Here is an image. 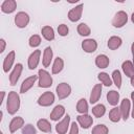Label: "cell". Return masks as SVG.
Masks as SVG:
<instances>
[{
	"label": "cell",
	"mask_w": 134,
	"mask_h": 134,
	"mask_svg": "<svg viewBox=\"0 0 134 134\" xmlns=\"http://www.w3.org/2000/svg\"><path fill=\"white\" fill-rule=\"evenodd\" d=\"M8 114H15L20 108V97L19 94L15 91H10L7 96V104H6Z\"/></svg>",
	"instance_id": "6da1fadb"
},
{
	"label": "cell",
	"mask_w": 134,
	"mask_h": 134,
	"mask_svg": "<svg viewBox=\"0 0 134 134\" xmlns=\"http://www.w3.org/2000/svg\"><path fill=\"white\" fill-rule=\"evenodd\" d=\"M39 77V86L42 88H48L52 85V77L51 75L44 69H40L38 73Z\"/></svg>",
	"instance_id": "7a4b0ae2"
},
{
	"label": "cell",
	"mask_w": 134,
	"mask_h": 134,
	"mask_svg": "<svg viewBox=\"0 0 134 134\" xmlns=\"http://www.w3.org/2000/svg\"><path fill=\"white\" fill-rule=\"evenodd\" d=\"M128 21V16L127 14L124 12V10H120V12H117L112 20V25L114 27H117V28H120L122 27Z\"/></svg>",
	"instance_id": "3957f363"
},
{
	"label": "cell",
	"mask_w": 134,
	"mask_h": 134,
	"mask_svg": "<svg viewBox=\"0 0 134 134\" xmlns=\"http://www.w3.org/2000/svg\"><path fill=\"white\" fill-rule=\"evenodd\" d=\"M55 91H57V95L60 99H64L66 98L67 96L70 95V92H71V87L67 84V83H61L57 86L55 88Z\"/></svg>",
	"instance_id": "277c9868"
},
{
	"label": "cell",
	"mask_w": 134,
	"mask_h": 134,
	"mask_svg": "<svg viewBox=\"0 0 134 134\" xmlns=\"http://www.w3.org/2000/svg\"><path fill=\"white\" fill-rule=\"evenodd\" d=\"M54 102V95L52 92L50 91H46L44 92L38 99V104L42 107H48L50 105H52Z\"/></svg>",
	"instance_id": "5b68a950"
},
{
	"label": "cell",
	"mask_w": 134,
	"mask_h": 134,
	"mask_svg": "<svg viewBox=\"0 0 134 134\" xmlns=\"http://www.w3.org/2000/svg\"><path fill=\"white\" fill-rule=\"evenodd\" d=\"M28 22H29V17L24 12H20V13H18L15 16V24L18 27H20V28L26 27L27 24H28Z\"/></svg>",
	"instance_id": "8992f818"
},
{
	"label": "cell",
	"mask_w": 134,
	"mask_h": 134,
	"mask_svg": "<svg viewBox=\"0 0 134 134\" xmlns=\"http://www.w3.org/2000/svg\"><path fill=\"white\" fill-rule=\"evenodd\" d=\"M83 6H84L83 4H80V5L73 7L72 9L69 10V13H68V18H69V20H70L71 22H76V21H79V20L81 19V17H82V12H83Z\"/></svg>",
	"instance_id": "52a82bcc"
},
{
	"label": "cell",
	"mask_w": 134,
	"mask_h": 134,
	"mask_svg": "<svg viewBox=\"0 0 134 134\" xmlns=\"http://www.w3.org/2000/svg\"><path fill=\"white\" fill-rule=\"evenodd\" d=\"M22 69H23L22 64H20V63L16 64L14 70L12 71V73H10V75H9V82H10V85H12V86H15V85L17 84V82H18V80H19V77H20V75H21Z\"/></svg>",
	"instance_id": "ba28073f"
},
{
	"label": "cell",
	"mask_w": 134,
	"mask_h": 134,
	"mask_svg": "<svg viewBox=\"0 0 134 134\" xmlns=\"http://www.w3.org/2000/svg\"><path fill=\"white\" fill-rule=\"evenodd\" d=\"M37 79H39L37 75H31V76L25 79V80L22 82V84H21L20 92H21V93H25V92H27V91L34 86V84H35V82L37 81Z\"/></svg>",
	"instance_id": "9c48e42d"
},
{
	"label": "cell",
	"mask_w": 134,
	"mask_h": 134,
	"mask_svg": "<svg viewBox=\"0 0 134 134\" xmlns=\"http://www.w3.org/2000/svg\"><path fill=\"white\" fill-rule=\"evenodd\" d=\"M69 122H70V116L69 115H66L59 124H57L55 126V131L59 133V134H65L68 130V127H69Z\"/></svg>",
	"instance_id": "30bf717a"
},
{
	"label": "cell",
	"mask_w": 134,
	"mask_h": 134,
	"mask_svg": "<svg viewBox=\"0 0 134 134\" xmlns=\"http://www.w3.org/2000/svg\"><path fill=\"white\" fill-rule=\"evenodd\" d=\"M40 55H41V50L37 49L35 50L28 58V68L29 69H35L37 68L38 64H39V61H40Z\"/></svg>",
	"instance_id": "8fae6325"
},
{
	"label": "cell",
	"mask_w": 134,
	"mask_h": 134,
	"mask_svg": "<svg viewBox=\"0 0 134 134\" xmlns=\"http://www.w3.org/2000/svg\"><path fill=\"white\" fill-rule=\"evenodd\" d=\"M76 119H77V122L80 124V126L83 128V129H88L90 128V126L92 125L93 122V118L88 115V114H82V115H79L76 116Z\"/></svg>",
	"instance_id": "7c38bea8"
},
{
	"label": "cell",
	"mask_w": 134,
	"mask_h": 134,
	"mask_svg": "<svg viewBox=\"0 0 134 134\" xmlns=\"http://www.w3.org/2000/svg\"><path fill=\"white\" fill-rule=\"evenodd\" d=\"M82 48L86 52H89V53L90 52H94L96 50V48H97V43L93 39H87V40H84L83 41Z\"/></svg>",
	"instance_id": "4fadbf2b"
},
{
	"label": "cell",
	"mask_w": 134,
	"mask_h": 134,
	"mask_svg": "<svg viewBox=\"0 0 134 134\" xmlns=\"http://www.w3.org/2000/svg\"><path fill=\"white\" fill-rule=\"evenodd\" d=\"M17 8V2L15 0H5L1 5V10L5 14H10Z\"/></svg>",
	"instance_id": "5bb4252c"
},
{
	"label": "cell",
	"mask_w": 134,
	"mask_h": 134,
	"mask_svg": "<svg viewBox=\"0 0 134 134\" xmlns=\"http://www.w3.org/2000/svg\"><path fill=\"white\" fill-rule=\"evenodd\" d=\"M100 95H102V84H96L92 88V91L90 93V103L95 104L99 99Z\"/></svg>",
	"instance_id": "9a60e30c"
},
{
	"label": "cell",
	"mask_w": 134,
	"mask_h": 134,
	"mask_svg": "<svg viewBox=\"0 0 134 134\" xmlns=\"http://www.w3.org/2000/svg\"><path fill=\"white\" fill-rule=\"evenodd\" d=\"M24 125V120L22 117L20 116H17V117H14L12 119V121L9 122V132L10 133H15L17 130H19L22 126Z\"/></svg>",
	"instance_id": "2e32d148"
},
{
	"label": "cell",
	"mask_w": 134,
	"mask_h": 134,
	"mask_svg": "<svg viewBox=\"0 0 134 134\" xmlns=\"http://www.w3.org/2000/svg\"><path fill=\"white\" fill-rule=\"evenodd\" d=\"M120 112H121V117L124 120H127L129 117L130 113V100L128 98H124L120 104Z\"/></svg>",
	"instance_id": "e0dca14e"
},
{
	"label": "cell",
	"mask_w": 134,
	"mask_h": 134,
	"mask_svg": "<svg viewBox=\"0 0 134 134\" xmlns=\"http://www.w3.org/2000/svg\"><path fill=\"white\" fill-rule=\"evenodd\" d=\"M15 61V51H10L8 52V54L5 57L4 61H3V70L4 72H8V70L12 68L13 64Z\"/></svg>",
	"instance_id": "ac0fdd59"
},
{
	"label": "cell",
	"mask_w": 134,
	"mask_h": 134,
	"mask_svg": "<svg viewBox=\"0 0 134 134\" xmlns=\"http://www.w3.org/2000/svg\"><path fill=\"white\" fill-rule=\"evenodd\" d=\"M65 113V108L62 105H58L53 108V110L50 113V119L52 120H59Z\"/></svg>",
	"instance_id": "d6986e66"
},
{
	"label": "cell",
	"mask_w": 134,
	"mask_h": 134,
	"mask_svg": "<svg viewBox=\"0 0 134 134\" xmlns=\"http://www.w3.org/2000/svg\"><path fill=\"white\" fill-rule=\"evenodd\" d=\"M52 49L51 47H46L44 52H43V59H42V63H43V66L44 67H48L52 61Z\"/></svg>",
	"instance_id": "ffe728a7"
},
{
	"label": "cell",
	"mask_w": 134,
	"mask_h": 134,
	"mask_svg": "<svg viewBox=\"0 0 134 134\" xmlns=\"http://www.w3.org/2000/svg\"><path fill=\"white\" fill-rule=\"evenodd\" d=\"M109 58L107 57V55H105V54H98L97 57H96V59H95V64H96V66L98 67V68H102V69H104V68H107L108 67V65H109Z\"/></svg>",
	"instance_id": "44dd1931"
},
{
	"label": "cell",
	"mask_w": 134,
	"mask_h": 134,
	"mask_svg": "<svg viewBox=\"0 0 134 134\" xmlns=\"http://www.w3.org/2000/svg\"><path fill=\"white\" fill-rule=\"evenodd\" d=\"M122 70L125 72V74L128 77H132L134 75V65L132 64L131 61H125L122 63Z\"/></svg>",
	"instance_id": "7402d4cb"
},
{
	"label": "cell",
	"mask_w": 134,
	"mask_h": 134,
	"mask_svg": "<svg viewBox=\"0 0 134 134\" xmlns=\"http://www.w3.org/2000/svg\"><path fill=\"white\" fill-rule=\"evenodd\" d=\"M107 100L109 102L110 105L115 106L119 102V93L115 90H111L107 93Z\"/></svg>",
	"instance_id": "603a6c76"
},
{
	"label": "cell",
	"mask_w": 134,
	"mask_h": 134,
	"mask_svg": "<svg viewBox=\"0 0 134 134\" xmlns=\"http://www.w3.org/2000/svg\"><path fill=\"white\" fill-rule=\"evenodd\" d=\"M37 126H38V129L41 130L42 132H45V133L51 132V125L47 119H44V118L39 119L37 122Z\"/></svg>",
	"instance_id": "cb8c5ba5"
},
{
	"label": "cell",
	"mask_w": 134,
	"mask_h": 134,
	"mask_svg": "<svg viewBox=\"0 0 134 134\" xmlns=\"http://www.w3.org/2000/svg\"><path fill=\"white\" fill-rule=\"evenodd\" d=\"M120 117H121V112H120V108H118V107H114L109 112V119L113 122L119 121Z\"/></svg>",
	"instance_id": "d4e9b609"
},
{
	"label": "cell",
	"mask_w": 134,
	"mask_h": 134,
	"mask_svg": "<svg viewBox=\"0 0 134 134\" xmlns=\"http://www.w3.org/2000/svg\"><path fill=\"white\" fill-rule=\"evenodd\" d=\"M42 36L47 40V41H52L54 39V31L53 28L50 26H44L42 27Z\"/></svg>",
	"instance_id": "484cf974"
},
{
	"label": "cell",
	"mask_w": 134,
	"mask_h": 134,
	"mask_svg": "<svg viewBox=\"0 0 134 134\" xmlns=\"http://www.w3.org/2000/svg\"><path fill=\"white\" fill-rule=\"evenodd\" d=\"M121 45V39L119 37H116V36H113L109 39L108 41V47L112 50H115L117 49L119 46Z\"/></svg>",
	"instance_id": "4316f807"
},
{
	"label": "cell",
	"mask_w": 134,
	"mask_h": 134,
	"mask_svg": "<svg viewBox=\"0 0 134 134\" xmlns=\"http://www.w3.org/2000/svg\"><path fill=\"white\" fill-rule=\"evenodd\" d=\"M76 111L82 114H87L88 112V104L85 98H81L76 104Z\"/></svg>",
	"instance_id": "83f0119b"
},
{
	"label": "cell",
	"mask_w": 134,
	"mask_h": 134,
	"mask_svg": "<svg viewBox=\"0 0 134 134\" xmlns=\"http://www.w3.org/2000/svg\"><path fill=\"white\" fill-rule=\"evenodd\" d=\"M105 112H106V108H105V106L102 105V104H98V105H96V106H94V107L92 108V113H93V115H94L95 117H97V118L104 116Z\"/></svg>",
	"instance_id": "f1b7e54d"
},
{
	"label": "cell",
	"mask_w": 134,
	"mask_h": 134,
	"mask_svg": "<svg viewBox=\"0 0 134 134\" xmlns=\"http://www.w3.org/2000/svg\"><path fill=\"white\" fill-rule=\"evenodd\" d=\"M63 67H64V62H63V60H62L61 58H57V59L54 60L53 65H52V73H53V74H57V73L61 72L62 69H63Z\"/></svg>",
	"instance_id": "f546056e"
},
{
	"label": "cell",
	"mask_w": 134,
	"mask_h": 134,
	"mask_svg": "<svg viewBox=\"0 0 134 134\" xmlns=\"http://www.w3.org/2000/svg\"><path fill=\"white\" fill-rule=\"evenodd\" d=\"M97 77H98V80L102 82V84H104L105 86L109 87V86L112 85V81H111V79H110V76H109L108 73H106V72H100V73H98Z\"/></svg>",
	"instance_id": "4dcf8cb0"
},
{
	"label": "cell",
	"mask_w": 134,
	"mask_h": 134,
	"mask_svg": "<svg viewBox=\"0 0 134 134\" xmlns=\"http://www.w3.org/2000/svg\"><path fill=\"white\" fill-rule=\"evenodd\" d=\"M77 32H79L81 36H89L90 32H91V30H90V27H89L87 24L81 23V24H79V26H77Z\"/></svg>",
	"instance_id": "1f68e13d"
},
{
	"label": "cell",
	"mask_w": 134,
	"mask_h": 134,
	"mask_svg": "<svg viewBox=\"0 0 134 134\" xmlns=\"http://www.w3.org/2000/svg\"><path fill=\"white\" fill-rule=\"evenodd\" d=\"M112 79H113V82H114L115 86L119 89L120 86H121V75H120V72L118 70H114L112 72Z\"/></svg>",
	"instance_id": "d6a6232c"
},
{
	"label": "cell",
	"mask_w": 134,
	"mask_h": 134,
	"mask_svg": "<svg viewBox=\"0 0 134 134\" xmlns=\"http://www.w3.org/2000/svg\"><path fill=\"white\" fill-rule=\"evenodd\" d=\"M91 134H108V128L105 125H97L92 129Z\"/></svg>",
	"instance_id": "836d02e7"
},
{
	"label": "cell",
	"mask_w": 134,
	"mask_h": 134,
	"mask_svg": "<svg viewBox=\"0 0 134 134\" xmlns=\"http://www.w3.org/2000/svg\"><path fill=\"white\" fill-rule=\"evenodd\" d=\"M41 44V38L38 35H34L29 38V46L30 47H38Z\"/></svg>",
	"instance_id": "e575fe53"
},
{
	"label": "cell",
	"mask_w": 134,
	"mask_h": 134,
	"mask_svg": "<svg viewBox=\"0 0 134 134\" xmlns=\"http://www.w3.org/2000/svg\"><path fill=\"white\" fill-rule=\"evenodd\" d=\"M22 134H37V133H36L35 127H34L32 125L28 124V125H26V126L23 127V129H22Z\"/></svg>",
	"instance_id": "d590c367"
},
{
	"label": "cell",
	"mask_w": 134,
	"mask_h": 134,
	"mask_svg": "<svg viewBox=\"0 0 134 134\" xmlns=\"http://www.w3.org/2000/svg\"><path fill=\"white\" fill-rule=\"evenodd\" d=\"M58 32H59L60 36H63V37H64V36H67L68 32H69V28H68L67 25L61 24V25H59V27H58Z\"/></svg>",
	"instance_id": "8d00e7d4"
},
{
	"label": "cell",
	"mask_w": 134,
	"mask_h": 134,
	"mask_svg": "<svg viewBox=\"0 0 134 134\" xmlns=\"http://www.w3.org/2000/svg\"><path fill=\"white\" fill-rule=\"evenodd\" d=\"M69 134H79V127H77V125H76L75 121H73L71 124V128H70Z\"/></svg>",
	"instance_id": "74e56055"
},
{
	"label": "cell",
	"mask_w": 134,
	"mask_h": 134,
	"mask_svg": "<svg viewBox=\"0 0 134 134\" xmlns=\"http://www.w3.org/2000/svg\"><path fill=\"white\" fill-rule=\"evenodd\" d=\"M0 45H1V47H0V52H3L4 49H5V41H4V39H1V40H0Z\"/></svg>",
	"instance_id": "f35d334b"
},
{
	"label": "cell",
	"mask_w": 134,
	"mask_h": 134,
	"mask_svg": "<svg viewBox=\"0 0 134 134\" xmlns=\"http://www.w3.org/2000/svg\"><path fill=\"white\" fill-rule=\"evenodd\" d=\"M131 98H132V103H133V109H132V117L134 118V92L131 93Z\"/></svg>",
	"instance_id": "ab89813d"
},
{
	"label": "cell",
	"mask_w": 134,
	"mask_h": 134,
	"mask_svg": "<svg viewBox=\"0 0 134 134\" xmlns=\"http://www.w3.org/2000/svg\"><path fill=\"white\" fill-rule=\"evenodd\" d=\"M4 95H5V92L2 91V92H1V100H0V104H2V100H3V98H4Z\"/></svg>",
	"instance_id": "60d3db41"
},
{
	"label": "cell",
	"mask_w": 134,
	"mask_h": 134,
	"mask_svg": "<svg viewBox=\"0 0 134 134\" xmlns=\"http://www.w3.org/2000/svg\"><path fill=\"white\" fill-rule=\"evenodd\" d=\"M131 49H132V54H133V59H134V42H133V44H132Z\"/></svg>",
	"instance_id": "b9f144b4"
},
{
	"label": "cell",
	"mask_w": 134,
	"mask_h": 134,
	"mask_svg": "<svg viewBox=\"0 0 134 134\" xmlns=\"http://www.w3.org/2000/svg\"><path fill=\"white\" fill-rule=\"evenodd\" d=\"M131 85H132V86L134 87V75H133V76L131 77Z\"/></svg>",
	"instance_id": "7bdbcfd3"
},
{
	"label": "cell",
	"mask_w": 134,
	"mask_h": 134,
	"mask_svg": "<svg viewBox=\"0 0 134 134\" xmlns=\"http://www.w3.org/2000/svg\"><path fill=\"white\" fill-rule=\"evenodd\" d=\"M131 20H132V22L134 23V13L132 14V16H131Z\"/></svg>",
	"instance_id": "ee69618b"
}]
</instances>
